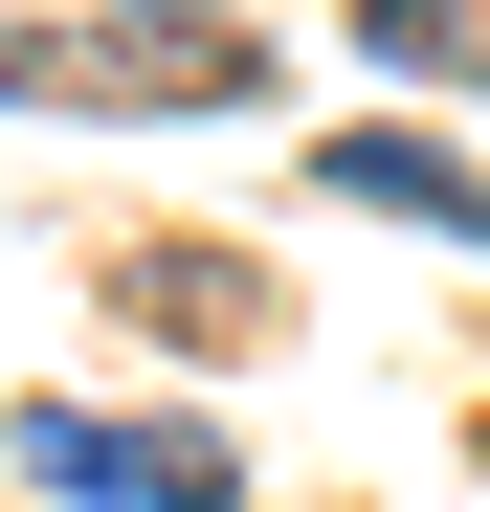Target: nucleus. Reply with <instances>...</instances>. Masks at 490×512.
Masks as SVG:
<instances>
[{
    "label": "nucleus",
    "instance_id": "f257e3e1",
    "mask_svg": "<svg viewBox=\"0 0 490 512\" xmlns=\"http://www.w3.org/2000/svg\"><path fill=\"white\" fill-rule=\"evenodd\" d=\"M23 468H45V490H112V512H245L223 446H179V423H90V401H23Z\"/></svg>",
    "mask_w": 490,
    "mask_h": 512
},
{
    "label": "nucleus",
    "instance_id": "f03ea898",
    "mask_svg": "<svg viewBox=\"0 0 490 512\" xmlns=\"http://www.w3.org/2000/svg\"><path fill=\"white\" fill-rule=\"evenodd\" d=\"M335 201H379V223H446V245H490V179H468V156H424V134H335Z\"/></svg>",
    "mask_w": 490,
    "mask_h": 512
},
{
    "label": "nucleus",
    "instance_id": "7ed1b4c3",
    "mask_svg": "<svg viewBox=\"0 0 490 512\" xmlns=\"http://www.w3.org/2000/svg\"><path fill=\"white\" fill-rule=\"evenodd\" d=\"M357 23H379L401 67H490V23H468V0H357Z\"/></svg>",
    "mask_w": 490,
    "mask_h": 512
}]
</instances>
